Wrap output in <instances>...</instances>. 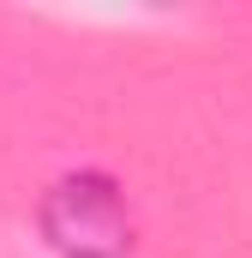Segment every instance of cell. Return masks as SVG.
<instances>
[{
    "instance_id": "6da1fadb",
    "label": "cell",
    "mask_w": 252,
    "mask_h": 258,
    "mask_svg": "<svg viewBox=\"0 0 252 258\" xmlns=\"http://www.w3.org/2000/svg\"><path fill=\"white\" fill-rule=\"evenodd\" d=\"M42 234L66 258H126V246H132L126 204L114 192V180H102V174L60 180L42 204Z\"/></svg>"
}]
</instances>
